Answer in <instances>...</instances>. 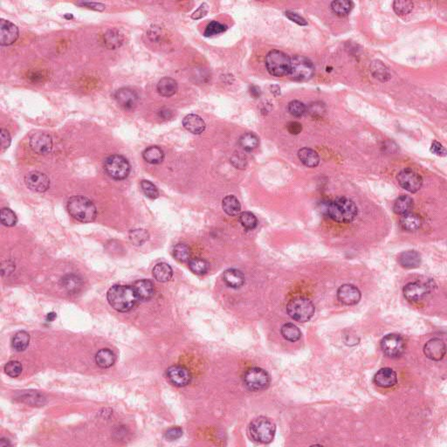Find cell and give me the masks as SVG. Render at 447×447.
<instances>
[{
	"label": "cell",
	"mask_w": 447,
	"mask_h": 447,
	"mask_svg": "<svg viewBox=\"0 0 447 447\" xmlns=\"http://www.w3.org/2000/svg\"><path fill=\"white\" fill-rule=\"evenodd\" d=\"M430 283L410 282L404 288V296L410 302H418L424 299L432 289Z\"/></svg>",
	"instance_id": "cell-12"
},
{
	"label": "cell",
	"mask_w": 447,
	"mask_h": 447,
	"mask_svg": "<svg viewBox=\"0 0 447 447\" xmlns=\"http://www.w3.org/2000/svg\"><path fill=\"white\" fill-rule=\"evenodd\" d=\"M372 71L376 78L382 82H386L390 79L389 70L386 68V66L382 62H374L372 66Z\"/></svg>",
	"instance_id": "cell-41"
},
{
	"label": "cell",
	"mask_w": 447,
	"mask_h": 447,
	"mask_svg": "<svg viewBox=\"0 0 447 447\" xmlns=\"http://www.w3.org/2000/svg\"><path fill=\"white\" fill-rule=\"evenodd\" d=\"M30 342V336L26 331H20L15 334L12 339V348L18 352H21L26 350Z\"/></svg>",
	"instance_id": "cell-36"
},
{
	"label": "cell",
	"mask_w": 447,
	"mask_h": 447,
	"mask_svg": "<svg viewBox=\"0 0 447 447\" xmlns=\"http://www.w3.org/2000/svg\"><path fill=\"white\" fill-rule=\"evenodd\" d=\"M0 138H1V147H2V150L4 152L6 150H7V148L10 147L12 138H10L9 132H8L6 130H4V128H2L1 131H0Z\"/></svg>",
	"instance_id": "cell-53"
},
{
	"label": "cell",
	"mask_w": 447,
	"mask_h": 447,
	"mask_svg": "<svg viewBox=\"0 0 447 447\" xmlns=\"http://www.w3.org/2000/svg\"><path fill=\"white\" fill-rule=\"evenodd\" d=\"M413 207V200L409 196L402 195L399 196L398 198L394 203L393 210L395 212V214L398 215H406V214L410 212V210Z\"/></svg>",
	"instance_id": "cell-32"
},
{
	"label": "cell",
	"mask_w": 447,
	"mask_h": 447,
	"mask_svg": "<svg viewBox=\"0 0 447 447\" xmlns=\"http://www.w3.org/2000/svg\"><path fill=\"white\" fill-rule=\"evenodd\" d=\"M153 276L158 282H167L170 280L173 276L172 266L167 263H159L153 268Z\"/></svg>",
	"instance_id": "cell-30"
},
{
	"label": "cell",
	"mask_w": 447,
	"mask_h": 447,
	"mask_svg": "<svg viewBox=\"0 0 447 447\" xmlns=\"http://www.w3.org/2000/svg\"><path fill=\"white\" fill-rule=\"evenodd\" d=\"M314 74V66L305 56H294L290 58L289 76L296 80H308Z\"/></svg>",
	"instance_id": "cell-8"
},
{
	"label": "cell",
	"mask_w": 447,
	"mask_h": 447,
	"mask_svg": "<svg viewBox=\"0 0 447 447\" xmlns=\"http://www.w3.org/2000/svg\"><path fill=\"white\" fill-rule=\"evenodd\" d=\"M226 26L220 24V22H217V21H212V22H210V24L207 26L206 29L204 31V36L212 37V36H214V35L220 34H222V32L226 31Z\"/></svg>",
	"instance_id": "cell-47"
},
{
	"label": "cell",
	"mask_w": 447,
	"mask_h": 447,
	"mask_svg": "<svg viewBox=\"0 0 447 447\" xmlns=\"http://www.w3.org/2000/svg\"><path fill=\"white\" fill-rule=\"evenodd\" d=\"M446 352V347L444 344V340L438 339V338H434L428 340L424 347V353L426 356L427 358H429L432 361H440Z\"/></svg>",
	"instance_id": "cell-18"
},
{
	"label": "cell",
	"mask_w": 447,
	"mask_h": 447,
	"mask_svg": "<svg viewBox=\"0 0 447 447\" xmlns=\"http://www.w3.org/2000/svg\"><path fill=\"white\" fill-rule=\"evenodd\" d=\"M331 9L339 16L347 15L352 9V3L347 0H337L331 4Z\"/></svg>",
	"instance_id": "cell-40"
},
{
	"label": "cell",
	"mask_w": 447,
	"mask_h": 447,
	"mask_svg": "<svg viewBox=\"0 0 447 447\" xmlns=\"http://www.w3.org/2000/svg\"><path fill=\"white\" fill-rule=\"evenodd\" d=\"M396 179L401 187L412 193L418 192L423 186V179L421 176L410 168L402 170L396 176Z\"/></svg>",
	"instance_id": "cell-11"
},
{
	"label": "cell",
	"mask_w": 447,
	"mask_h": 447,
	"mask_svg": "<svg viewBox=\"0 0 447 447\" xmlns=\"http://www.w3.org/2000/svg\"><path fill=\"white\" fill-rule=\"evenodd\" d=\"M104 168L111 178L124 180L130 175V164L122 156L111 155L104 160Z\"/></svg>",
	"instance_id": "cell-7"
},
{
	"label": "cell",
	"mask_w": 447,
	"mask_h": 447,
	"mask_svg": "<svg viewBox=\"0 0 447 447\" xmlns=\"http://www.w3.org/2000/svg\"><path fill=\"white\" fill-rule=\"evenodd\" d=\"M30 147L34 152L40 155L48 154L52 148V138L45 132L36 133L30 139Z\"/></svg>",
	"instance_id": "cell-15"
},
{
	"label": "cell",
	"mask_w": 447,
	"mask_h": 447,
	"mask_svg": "<svg viewBox=\"0 0 447 447\" xmlns=\"http://www.w3.org/2000/svg\"><path fill=\"white\" fill-rule=\"evenodd\" d=\"M240 145L246 152H252L258 145V138L252 133H246L240 138Z\"/></svg>",
	"instance_id": "cell-37"
},
{
	"label": "cell",
	"mask_w": 447,
	"mask_h": 447,
	"mask_svg": "<svg viewBox=\"0 0 447 447\" xmlns=\"http://www.w3.org/2000/svg\"><path fill=\"white\" fill-rule=\"evenodd\" d=\"M188 265L190 270L198 276L206 274L210 268V264L204 258H190L188 262Z\"/></svg>",
	"instance_id": "cell-35"
},
{
	"label": "cell",
	"mask_w": 447,
	"mask_h": 447,
	"mask_svg": "<svg viewBox=\"0 0 447 447\" xmlns=\"http://www.w3.org/2000/svg\"><path fill=\"white\" fill-rule=\"evenodd\" d=\"M223 280L228 286L232 288H240L244 283L243 272L237 269H228L223 274Z\"/></svg>",
	"instance_id": "cell-24"
},
{
	"label": "cell",
	"mask_w": 447,
	"mask_h": 447,
	"mask_svg": "<svg viewBox=\"0 0 447 447\" xmlns=\"http://www.w3.org/2000/svg\"><path fill=\"white\" fill-rule=\"evenodd\" d=\"M108 302L114 310L125 313L134 308L138 300L133 286L114 285L107 292Z\"/></svg>",
	"instance_id": "cell-2"
},
{
	"label": "cell",
	"mask_w": 447,
	"mask_h": 447,
	"mask_svg": "<svg viewBox=\"0 0 447 447\" xmlns=\"http://www.w3.org/2000/svg\"><path fill=\"white\" fill-rule=\"evenodd\" d=\"M24 182L29 189L36 192H45L50 187L48 176L40 172H29L24 176Z\"/></svg>",
	"instance_id": "cell-13"
},
{
	"label": "cell",
	"mask_w": 447,
	"mask_h": 447,
	"mask_svg": "<svg viewBox=\"0 0 447 447\" xmlns=\"http://www.w3.org/2000/svg\"><path fill=\"white\" fill-rule=\"evenodd\" d=\"M240 221L242 226L244 227L248 230H254L258 224L257 218L255 215L249 212H244L240 215Z\"/></svg>",
	"instance_id": "cell-43"
},
{
	"label": "cell",
	"mask_w": 447,
	"mask_h": 447,
	"mask_svg": "<svg viewBox=\"0 0 447 447\" xmlns=\"http://www.w3.org/2000/svg\"><path fill=\"white\" fill-rule=\"evenodd\" d=\"M322 210L328 217L338 223H350L358 214L356 204L344 196L324 202L322 204Z\"/></svg>",
	"instance_id": "cell-1"
},
{
	"label": "cell",
	"mask_w": 447,
	"mask_h": 447,
	"mask_svg": "<svg viewBox=\"0 0 447 447\" xmlns=\"http://www.w3.org/2000/svg\"><path fill=\"white\" fill-rule=\"evenodd\" d=\"M230 162L237 168H246L248 164V159L240 152H236L230 158Z\"/></svg>",
	"instance_id": "cell-51"
},
{
	"label": "cell",
	"mask_w": 447,
	"mask_h": 447,
	"mask_svg": "<svg viewBox=\"0 0 447 447\" xmlns=\"http://www.w3.org/2000/svg\"><path fill=\"white\" fill-rule=\"evenodd\" d=\"M430 152L434 153L435 155L440 156H446V150H444L443 145L440 142L435 141L432 142V147H430Z\"/></svg>",
	"instance_id": "cell-55"
},
{
	"label": "cell",
	"mask_w": 447,
	"mask_h": 447,
	"mask_svg": "<svg viewBox=\"0 0 447 447\" xmlns=\"http://www.w3.org/2000/svg\"><path fill=\"white\" fill-rule=\"evenodd\" d=\"M182 125L187 130L195 134H201L206 130V122L203 119L194 114L186 116L182 120Z\"/></svg>",
	"instance_id": "cell-22"
},
{
	"label": "cell",
	"mask_w": 447,
	"mask_h": 447,
	"mask_svg": "<svg viewBox=\"0 0 447 447\" xmlns=\"http://www.w3.org/2000/svg\"><path fill=\"white\" fill-rule=\"evenodd\" d=\"M251 94L254 96L257 97L260 94V88H258L257 86H252L251 90Z\"/></svg>",
	"instance_id": "cell-60"
},
{
	"label": "cell",
	"mask_w": 447,
	"mask_h": 447,
	"mask_svg": "<svg viewBox=\"0 0 447 447\" xmlns=\"http://www.w3.org/2000/svg\"><path fill=\"white\" fill-rule=\"evenodd\" d=\"M56 313H50L48 314V316H46V320H48V322H52V320L56 319Z\"/></svg>",
	"instance_id": "cell-61"
},
{
	"label": "cell",
	"mask_w": 447,
	"mask_h": 447,
	"mask_svg": "<svg viewBox=\"0 0 447 447\" xmlns=\"http://www.w3.org/2000/svg\"><path fill=\"white\" fill-rule=\"evenodd\" d=\"M97 365L102 368H107L114 365L116 362V356L108 348H102L97 352L96 356Z\"/></svg>",
	"instance_id": "cell-31"
},
{
	"label": "cell",
	"mask_w": 447,
	"mask_h": 447,
	"mask_svg": "<svg viewBox=\"0 0 447 447\" xmlns=\"http://www.w3.org/2000/svg\"><path fill=\"white\" fill-rule=\"evenodd\" d=\"M406 340L400 334H387L381 340L382 352L389 358H398L406 350Z\"/></svg>",
	"instance_id": "cell-10"
},
{
	"label": "cell",
	"mask_w": 447,
	"mask_h": 447,
	"mask_svg": "<svg viewBox=\"0 0 447 447\" xmlns=\"http://www.w3.org/2000/svg\"><path fill=\"white\" fill-rule=\"evenodd\" d=\"M167 378L173 386L184 387L192 381V375L188 368L176 365L167 370Z\"/></svg>",
	"instance_id": "cell-14"
},
{
	"label": "cell",
	"mask_w": 447,
	"mask_h": 447,
	"mask_svg": "<svg viewBox=\"0 0 447 447\" xmlns=\"http://www.w3.org/2000/svg\"><path fill=\"white\" fill-rule=\"evenodd\" d=\"M298 156L304 166L310 168H314L320 162V156L316 152L310 148H302L298 152Z\"/></svg>",
	"instance_id": "cell-25"
},
{
	"label": "cell",
	"mask_w": 447,
	"mask_h": 447,
	"mask_svg": "<svg viewBox=\"0 0 447 447\" xmlns=\"http://www.w3.org/2000/svg\"><path fill=\"white\" fill-rule=\"evenodd\" d=\"M134 294L138 300L147 302L153 298L155 294V286L152 282L148 280H140L134 282L133 285Z\"/></svg>",
	"instance_id": "cell-20"
},
{
	"label": "cell",
	"mask_w": 447,
	"mask_h": 447,
	"mask_svg": "<svg viewBox=\"0 0 447 447\" xmlns=\"http://www.w3.org/2000/svg\"><path fill=\"white\" fill-rule=\"evenodd\" d=\"M266 66L272 76L276 77L288 76L290 70V58L285 52L272 50L266 57Z\"/></svg>",
	"instance_id": "cell-6"
},
{
	"label": "cell",
	"mask_w": 447,
	"mask_h": 447,
	"mask_svg": "<svg viewBox=\"0 0 447 447\" xmlns=\"http://www.w3.org/2000/svg\"><path fill=\"white\" fill-rule=\"evenodd\" d=\"M374 382L382 388H390L396 384L398 376L392 368H382L376 373Z\"/></svg>",
	"instance_id": "cell-21"
},
{
	"label": "cell",
	"mask_w": 447,
	"mask_h": 447,
	"mask_svg": "<svg viewBox=\"0 0 447 447\" xmlns=\"http://www.w3.org/2000/svg\"><path fill=\"white\" fill-rule=\"evenodd\" d=\"M1 223L4 226L12 227L16 226L18 222L17 215L9 208H3L0 212Z\"/></svg>",
	"instance_id": "cell-42"
},
{
	"label": "cell",
	"mask_w": 447,
	"mask_h": 447,
	"mask_svg": "<svg viewBox=\"0 0 447 447\" xmlns=\"http://www.w3.org/2000/svg\"><path fill=\"white\" fill-rule=\"evenodd\" d=\"M337 297L340 302L347 305L352 306L358 304L361 300V292L360 290L354 285L345 284L340 286L337 291Z\"/></svg>",
	"instance_id": "cell-16"
},
{
	"label": "cell",
	"mask_w": 447,
	"mask_h": 447,
	"mask_svg": "<svg viewBox=\"0 0 447 447\" xmlns=\"http://www.w3.org/2000/svg\"><path fill=\"white\" fill-rule=\"evenodd\" d=\"M282 336L289 342H296L302 337L299 328L292 324H286L282 328Z\"/></svg>",
	"instance_id": "cell-38"
},
{
	"label": "cell",
	"mask_w": 447,
	"mask_h": 447,
	"mask_svg": "<svg viewBox=\"0 0 447 447\" xmlns=\"http://www.w3.org/2000/svg\"><path fill=\"white\" fill-rule=\"evenodd\" d=\"M78 4L82 6L88 7V8L92 9V10H100V12L104 10L106 8L105 4H104L94 3V2H82V3H78Z\"/></svg>",
	"instance_id": "cell-58"
},
{
	"label": "cell",
	"mask_w": 447,
	"mask_h": 447,
	"mask_svg": "<svg viewBox=\"0 0 447 447\" xmlns=\"http://www.w3.org/2000/svg\"><path fill=\"white\" fill-rule=\"evenodd\" d=\"M222 207L224 212L229 216H237L241 210L240 203L234 195H228L224 198Z\"/></svg>",
	"instance_id": "cell-33"
},
{
	"label": "cell",
	"mask_w": 447,
	"mask_h": 447,
	"mask_svg": "<svg viewBox=\"0 0 447 447\" xmlns=\"http://www.w3.org/2000/svg\"><path fill=\"white\" fill-rule=\"evenodd\" d=\"M21 401L26 402V404H31L34 406H38V404H43V396L38 393L36 392H31V393H26L24 396H21Z\"/></svg>",
	"instance_id": "cell-50"
},
{
	"label": "cell",
	"mask_w": 447,
	"mask_h": 447,
	"mask_svg": "<svg viewBox=\"0 0 447 447\" xmlns=\"http://www.w3.org/2000/svg\"><path fill=\"white\" fill-rule=\"evenodd\" d=\"M114 98L120 107L128 110H134L139 100L138 93L128 88H122L117 90L114 94Z\"/></svg>",
	"instance_id": "cell-17"
},
{
	"label": "cell",
	"mask_w": 447,
	"mask_h": 447,
	"mask_svg": "<svg viewBox=\"0 0 447 447\" xmlns=\"http://www.w3.org/2000/svg\"><path fill=\"white\" fill-rule=\"evenodd\" d=\"M69 214L76 220L82 223H91L97 217L96 206L86 196H74L69 198L66 204Z\"/></svg>",
	"instance_id": "cell-3"
},
{
	"label": "cell",
	"mask_w": 447,
	"mask_h": 447,
	"mask_svg": "<svg viewBox=\"0 0 447 447\" xmlns=\"http://www.w3.org/2000/svg\"><path fill=\"white\" fill-rule=\"evenodd\" d=\"M243 382L244 386L252 392H262L270 386V376L265 370L254 367L244 372Z\"/></svg>",
	"instance_id": "cell-9"
},
{
	"label": "cell",
	"mask_w": 447,
	"mask_h": 447,
	"mask_svg": "<svg viewBox=\"0 0 447 447\" xmlns=\"http://www.w3.org/2000/svg\"><path fill=\"white\" fill-rule=\"evenodd\" d=\"M276 432V424L266 416H258L252 420L248 428V432L252 440L262 444L271 443Z\"/></svg>",
	"instance_id": "cell-4"
},
{
	"label": "cell",
	"mask_w": 447,
	"mask_h": 447,
	"mask_svg": "<svg viewBox=\"0 0 447 447\" xmlns=\"http://www.w3.org/2000/svg\"><path fill=\"white\" fill-rule=\"evenodd\" d=\"M398 262L404 268H416L421 264V256L416 251L404 252L399 256Z\"/></svg>",
	"instance_id": "cell-23"
},
{
	"label": "cell",
	"mask_w": 447,
	"mask_h": 447,
	"mask_svg": "<svg viewBox=\"0 0 447 447\" xmlns=\"http://www.w3.org/2000/svg\"><path fill=\"white\" fill-rule=\"evenodd\" d=\"M393 8L398 15H406L409 14L413 9V3L410 1L398 0L393 4Z\"/></svg>",
	"instance_id": "cell-46"
},
{
	"label": "cell",
	"mask_w": 447,
	"mask_h": 447,
	"mask_svg": "<svg viewBox=\"0 0 447 447\" xmlns=\"http://www.w3.org/2000/svg\"><path fill=\"white\" fill-rule=\"evenodd\" d=\"M173 256L179 262H189L190 260V250L184 244H176L173 249Z\"/></svg>",
	"instance_id": "cell-39"
},
{
	"label": "cell",
	"mask_w": 447,
	"mask_h": 447,
	"mask_svg": "<svg viewBox=\"0 0 447 447\" xmlns=\"http://www.w3.org/2000/svg\"><path fill=\"white\" fill-rule=\"evenodd\" d=\"M10 443L9 440L7 438H1L0 440V447L10 446Z\"/></svg>",
	"instance_id": "cell-59"
},
{
	"label": "cell",
	"mask_w": 447,
	"mask_h": 447,
	"mask_svg": "<svg viewBox=\"0 0 447 447\" xmlns=\"http://www.w3.org/2000/svg\"><path fill=\"white\" fill-rule=\"evenodd\" d=\"M306 108L299 100H292L288 104L289 113L296 117H302L306 113Z\"/></svg>",
	"instance_id": "cell-49"
},
{
	"label": "cell",
	"mask_w": 447,
	"mask_h": 447,
	"mask_svg": "<svg viewBox=\"0 0 447 447\" xmlns=\"http://www.w3.org/2000/svg\"><path fill=\"white\" fill-rule=\"evenodd\" d=\"M142 158L148 164H159L164 159V153L158 146H150L144 152Z\"/></svg>",
	"instance_id": "cell-29"
},
{
	"label": "cell",
	"mask_w": 447,
	"mask_h": 447,
	"mask_svg": "<svg viewBox=\"0 0 447 447\" xmlns=\"http://www.w3.org/2000/svg\"><path fill=\"white\" fill-rule=\"evenodd\" d=\"M18 38V28L6 20H0V45L7 46L14 44Z\"/></svg>",
	"instance_id": "cell-19"
},
{
	"label": "cell",
	"mask_w": 447,
	"mask_h": 447,
	"mask_svg": "<svg viewBox=\"0 0 447 447\" xmlns=\"http://www.w3.org/2000/svg\"><path fill=\"white\" fill-rule=\"evenodd\" d=\"M182 430L180 427H173L166 432V438L168 440L173 441L182 437Z\"/></svg>",
	"instance_id": "cell-52"
},
{
	"label": "cell",
	"mask_w": 447,
	"mask_h": 447,
	"mask_svg": "<svg viewBox=\"0 0 447 447\" xmlns=\"http://www.w3.org/2000/svg\"><path fill=\"white\" fill-rule=\"evenodd\" d=\"M156 88L162 96L170 97L176 93L178 86L175 80L170 77H164L159 80Z\"/></svg>",
	"instance_id": "cell-26"
},
{
	"label": "cell",
	"mask_w": 447,
	"mask_h": 447,
	"mask_svg": "<svg viewBox=\"0 0 447 447\" xmlns=\"http://www.w3.org/2000/svg\"><path fill=\"white\" fill-rule=\"evenodd\" d=\"M124 42V37L120 32L116 29H110L104 34V42L106 48L110 49H116L120 46Z\"/></svg>",
	"instance_id": "cell-34"
},
{
	"label": "cell",
	"mask_w": 447,
	"mask_h": 447,
	"mask_svg": "<svg viewBox=\"0 0 447 447\" xmlns=\"http://www.w3.org/2000/svg\"><path fill=\"white\" fill-rule=\"evenodd\" d=\"M62 288L69 294H76L82 286V280L76 274H68L62 279Z\"/></svg>",
	"instance_id": "cell-28"
},
{
	"label": "cell",
	"mask_w": 447,
	"mask_h": 447,
	"mask_svg": "<svg viewBox=\"0 0 447 447\" xmlns=\"http://www.w3.org/2000/svg\"><path fill=\"white\" fill-rule=\"evenodd\" d=\"M141 188L142 192L144 193L145 196L152 198V200H156L159 196V190L158 187L148 180H142L141 182Z\"/></svg>",
	"instance_id": "cell-44"
},
{
	"label": "cell",
	"mask_w": 447,
	"mask_h": 447,
	"mask_svg": "<svg viewBox=\"0 0 447 447\" xmlns=\"http://www.w3.org/2000/svg\"><path fill=\"white\" fill-rule=\"evenodd\" d=\"M208 12V6L206 4H203L200 6V8L192 14L193 20H200L201 18L204 17Z\"/></svg>",
	"instance_id": "cell-57"
},
{
	"label": "cell",
	"mask_w": 447,
	"mask_h": 447,
	"mask_svg": "<svg viewBox=\"0 0 447 447\" xmlns=\"http://www.w3.org/2000/svg\"><path fill=\"white\" fill-rule=\"evenodd\" d=\"M130 238L131 242L136 246H142L148 240V232L144 229L132 230L130 232Z\"/></svg>",
	"instance_id": "cell-45"
},
{
	"label": "cell",
	"mask_w": 447,
	"mask_h": 447,
	"mask_svg": "<svg viewBox=\"0 0 447 447\" xmlns=\"http://www.w3.org/2000/svg\"><path fill=\"white\" fill-rule=\"evenodd\" d=\"M288 130L290 134H300L302 130V125L298 122H291L288 124Z\"/></svg>",
	"instance_id": "cell-56"
},
{
	"label": "cell",
	"mask_w": 447,
	"mask_h": 447,
	"mask_svg": "<svg viewBox=\"0 0 447 447\" xmlns=\"http://www.w3.org/2000/svg\"><path fill=\"white\" fill-rule=\"evenodd\" d=\"M22 365L18 361H10L4 365V372L10 378H17L22 372Z\"/></svg>",
	"instance_id": "cell-48"
},
{
	"label": "cell",
	"mask_w": 447,
	"mask_h": 447,
	"mask_svg": "<svg viewBox=\"0 0 447 447\" xmlns=\"http://www.w3.org/2000/svg\"><path fill=\"white\" fill-rule=\"evenodd\" d=\"M422 224L421 218L418 214H409L402 215L401 220H400V226H402L404 230L407 232H414L418 229H420Z\"/></svg>",
	"instance_id": "cell-27"
},
{
	"label": "cell",
	"mask_w": 447,
	"mask_h": 447,
	"mask_svg": "<svg viewBox=\"0 0 447 447\" xmlns=\"http://www.w3.org/2000/svg\"><path fill=\"white\" fill-rule=\"evenodd\" d=\"M289 316L299 322H306L314 314V306L310 300L298 297L291 300L286 306Z\"/></svg>",
	"instance_id": "cell-5"
},
{
	"label": "cell",
	"mask_w": 447,
	"mask_h": 447,
	"mask_svg": "<svg viewBox=\"0 0 447 447\" xmlns=\"http://www.w3.org/2000/svg\"><path fill=\"white\" fill-rule=\"evenodd\" d=\"M286 16L290 20L294 22L296 24H300V26H306V24H308L306 21L302 17H300V15L296 14V12H286Z\"/></svg>",
	"instance_id": "cell-54"
}]
</instances>
